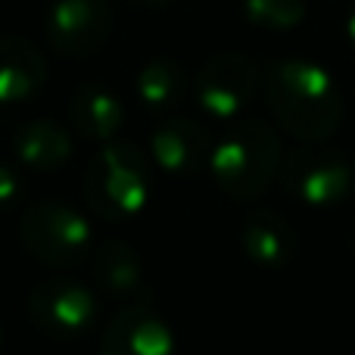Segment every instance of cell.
<instances>
[{
  "label": "cell",
  "mask_w": 355,
  "mask_h": 355,
  "mask_svg": "<svg viewBox=\"0 0 355 355\" xmlns=\"http://www.w3.org/2000/svg\"><path fill=\"white\" fill-rule=\"evenodd\" d=\"M268 100L281 128L309 144L331 137L343 122V94L321 66L306 60H284L265 72Z\"/></svg>",
  "instance_id": "6da1fadb"
},
{
  "label": "cell",
  "mask_w": 355,
  "mask_h": 355,
  "mask_svg": "<svg viewBox=\"0 0 355 355\" xmlns=\"http://www.w3.org/2000/svg\"><path fill=\"white\" fill-rule=\"evenodd\" d=\"M281 168V141L265 122L243 119L215 141L209 172L215 184L234 200H256L268 190Z\"/></svg>",
  "instance_id": "7a4b0ae2"
},
{
  "label": "cell",
  "mask_w": 355,
  "mask_h": 355,
  "mask_svg": "<svg viewBox=\"0 0 355 355\" xmlns=\"http://www.w3.org/2000/svg\"><path fill=\"white\" fill-rule=\"evenodd\" d=\"M85 200L103 221H125L150 200V162L131 141H106L85 172Z\"/></svg>",
  "instance_id": "3957f363"
},
{
  "label": "cell",
  "mask_w": 355,
  "mask_h": 355,
  "mask_svg": "<svg viewBox=\"0 0 355 355\" xmlns=\"http://www.w3.org/2000/svg\"><path fill=\"white\" fill-rule=\"evenodd\" d=\"M19 237L25 250L50 268L78 265L94 252V227L87 215L60 200H44L25 209Z\"/></svg>",
  "instance_id": "277c9868"
},
{
  "label": "cell",
  "mask_w": 355,
  "mask_h": 355,
  "mask_svg": "<svg viewBox=\"0 0 355 355\" xmlns=\"http://www.w3.org/2000/svg\"><path fill=\"white\" fill-rule=\"evenodd\" d=\"M28 318L41 334L53 340H78L94 331L100 318V300L87 284L44 281L28 293Z\"/></svg>",
  "instance_id": "5b68a950"
},
{
  "label": "cell",
  "mask_w": 355,
  "mask_h": 355,
  "mask_svg": "<svg viewBox=\"0 0 355 355\" xmlns=\"http://www.w3.org/2000/svg\"><path fill=\"white\" fill-rule=\"evenodd\" d=\"M284 184L300 202L334 206L352 187V162L337 150L302 147L284 159Z\"/></svg>",
  "instance_id": "8992f818"
},
{
  "label": "cell",
  "mask_w": 355,
  "mask_h": 355,
  "mask_svg": "<svg viewBox=\"0 0 355 355\" xmlns=\"http://www.w3.org/2000/svg\"><path fill=\"white\" fill-rule=\"evenodd\" d=\"M259 91V69L243 53H218L196 75V103L212 119H237Z\"/></svg>",
  "instance_id": "52a82bcc"
},
{
  "label": "cell",
  "mask_w": 355,
  "mask_h": 355,
  "mask_svg": "<svg viewBox=\"0 0 355 355\" xmlns=\"http://www.w3.org/2000/svg\"><path fill=\"white\" fill-rule=\"evenodd\" d=\"M47 41L56 53L85 60L103 50L112 35V10L103 0H56L47 12Z\"/></svg>",
  "instance_id": "ba28073f"
},
{
  "label": "cell",
  "mask_w": 355,
  "mask_h": 355,
  "mask_svg": "<svg viewBox=\"0 0 355 355\" xmlns=\"http://www.w3.org/2000/svg\"><path fill=\"white\" fill-rule=\"evenodd\" d=\"M100 355H175V334L147 302H137L110 321Z\"/></svg>",
  "instance_id": "9c48e42d"
},
{
  "label": "cell",
  "mask_w": 355,
  "mask_h": 355,
  "mask_svg": "<svg viewBox=\"0 0 355 355\" xmlns=\"http://www.w3.org/2000/svg\"><path fill=\"white\" fill-rule=\"evenodd\" d=\"M212 147L209 131L187 116L166 119L150 135V156L168 175H193L196 168L209 166Z\"/></svg>",
  "instance_id": "30bf717a"
},
{
  "label": "cell",
  "mask_w": 355,
  "mask_h": 355,
  "mask_svg": "<svg viewBox=\"0 0 355 355\" xmlns=\"http://www.w3.org/2000/svg\"><path fill=\"white\" fill-rule=\"evenodd\" d=\"M94 259V277H97L100 290H106L116 300H131L150 302V287H147V268H144L141 256L131 250L125 240H100L91 252Z\"/></svg>",
  "instance_id": "8fae6325"
},
{
  "label": "cell",
  "mask_w": 355,
  "mask_h": 355,
  "mask_svg": "<svg viewBox=\"0 0 355 355\" xmlns=\"http://www.w3.org/2000/svg\"><path fill=\"white\" fill-rule=\"evenodd\" d=\"M47 85V60L31 41L0 35V103L16 106L37 97Z\"/></svg>",
  "instance_id": "7c38bea8"
},
{
  "label": "cell",
  "mask_w": 355,
  "mask_h": 355,
  "mask_svg": "<svg viewBox=\"0 0 355 355\" xmlns=\"http://www.w3.org/2000/svg\"><path fill=\"white\" fill-rule=\"evenodd\" d=\"M16 159L31 172H56L72 159V135L53 119H31L12 137Z\"/></svg>",
  "instance_id": "4fadbf2b"
},
{
  "label": "cell",
  "mask_w": 355,
  "mask_h": 355,
  "mask_svg": "<svg viewBox=\"0 0 355 355\" xmlns=\"http://www.w3.org/2000/svg\"><path fill=\"white\" fill-rule=\"evenodd\" d=\"M69 122L87 141H112L125 125V103L100 85H81L69 97Z\"/></svg>",
  "instance_id": "5bb4252c"
},
{
  "label": "cell",
  "mask_w": 355,
  "mask_h": 355,
  "mask_svg": "<svg viewBox=\"0 0 355 355\" xmlns=\"http://www.w3.org/2000/svg\"><path fill=\"white\" fill-rule=\"evenodd\" d=\"M243 250L252 262L277 268V265H287L293 259L296 234L277 212L259 209L243 221Z\"/></svg>",
  "instance_id": "9a60e30c"
},
{
  "label": "cell",
  "mask_w": 355,
  "mask_h": 355,
  "mask_svg": "<svg viewBox=\"0 0 355 355\" xmlns=\"http://www.w3.org/2000/svg\"><path fill=\"white\" fill-rule=\"evenodd\" d=\"M137 97L147 110L153 112H168L184 100L187 91V72L181 69V62L175 60H153L137 72Z\"/></svg>",
  "instance_id": "2e32d148"
},
{
  "label": "cell",
  "mask_w": 355,
  "mask_h": 355,
  "mask_svg": "<svg viewBox=\"0 0 355 355\" xmlns=\"http://www.w3.org/2000/svg\"><path fill=\"white\" fill-rule=\"evenodd\" d=\"M243 16L259 28H293L306 16V0H243Z\"/></svg>",
  "instance_id": "e0dca14e"
},
{
  "label": "cell",
  "mask_w": 355,
  "mask_h": 355,
  "mask_svg": "<svg viewBox=\"0 0 355 355\" xmlns=\"http://www.w3.org/2000/svg\"><path fill=\"white\" fill-rule=\"evenodd\" d=\"M22 200V181L10 166H0V212L12 209Z\"/></svg>",
  "instance_id": "ac0fdd59"
},
{
  "label": "cell",
  "mask_w": 355,
  "mask_h": 355,
  "mask_svg": "<svg viewBox=\"0 0 355 355\" xmlns=\"http://www.w3.org/2000/svg\"><path fill=\"white\" fill-rule=\"evenodd\" d=\"M346 35H349V41L355 44V3H352V10H349V19H346Z\"/></svg>",
  "instance_id": "d6986e66"
},
{
  "label": "cell",
  "mask_w": 355,
  "mask_h": 355,
  "mask_svg": "<svg viewBox=\"0 0 355 355\" xmlns=\"http://www.w3.org/2000/svg\"><path fill=\"white\" fill-rule=\"evenodd\" d=\"M135 3H141V6H166V3H172V0H135Z\"/></svg>",
  "instance_id": "ffe728a7"
},
{
  "label": "cell",
  "mask_w": 355,
  "mask_h": 355,
  "mask_svg": "<svg viewBox=\"0 0 355 355\" xmlns=\"http://www.w3.org/2000/svg\"><path fill=\"white\" fill-rule=\"evenodd\" d=\"M0 349H3V324H0Z\"/></svg>",
  "instance_id": "44dd1931"
}]
</instances>
